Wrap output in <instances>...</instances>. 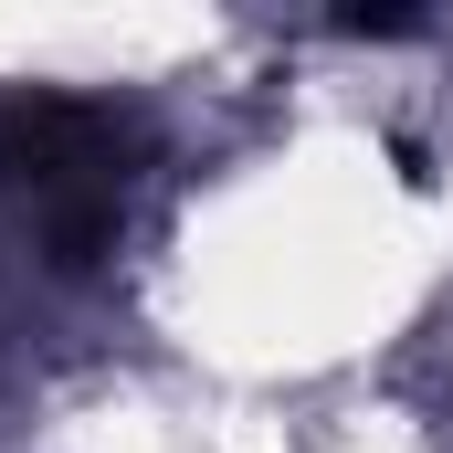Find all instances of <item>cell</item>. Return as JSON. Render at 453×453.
Listing matches in <instances>:
<instances>
[{
    "mask_svg": "<svg viewBox=\"0 0 453 453\" xmlns=\"http://www.w3.org/2000/svg\"><path fill=\"white\" fill-rule=\"evenodd\" d=\"M137 180H148V127L127 106H106V96H11L0 106V201L64 274L106 264L127 242Z\"/></svg>",
    "mask_w": 453,
    "mask_h": 453,
    "instance_id": "1",
    "label": "cell"
}]
</instances>
